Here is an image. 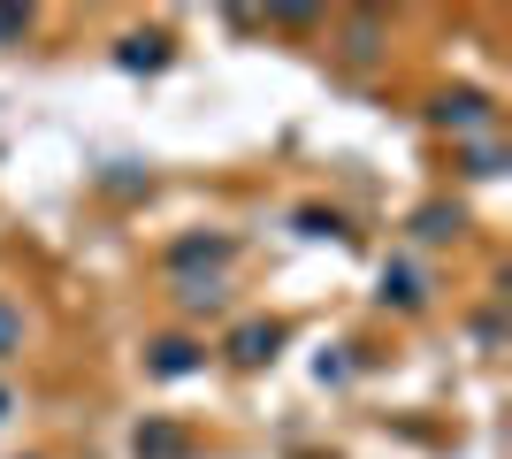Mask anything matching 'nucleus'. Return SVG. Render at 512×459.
<instances>
[{
  "label": "nucleus",
  "mask_w": 512,
  "mask_h": 459,
  "mask_svg": "<svg viewBox=\"0 0 512 459\" xmlns=\"http://www.w3.org/2000/svg\"><path fill=\"white\" fill-rule=\"evenodd\" d=\"M16 337H23V322L8 314V306H0V352H16Z\"/></svg>",
  "instance_id": "obj_5"
},
{
  "label": "nucleus",
  "mask_w": 512,
  "mask_h": 459,
  "mask_svg": "<svg viewBox=\"0 0 512 459\" xmlns=\"http://www.w3.org/2000/svg\"><path fill=\"white\" fill-rule=\"evenodd\" d=\"M276 345H283V329H276V322H253V329H237V360H245V368H260V360H268Z\"/></svg>",
  "instance_id": "obj_1"
},
{
  "label": "nucleus",
  "mask_w": 512,
  "mask_h": 459,
  "mask_svg": "<svg viewBox=\"0 0 512 459\" xmlns=\"http://www.w3.org/2000/svg\"><path fill=\"white\" fill-rule=\"evenodd\" d=\"M0 406H8V398H0Z\"/></svg>",
  "instance_id": "obj_6"
},
{
  "label": "nucleus",
  "mask_w": 512,
  "mask_h": 459,
  "mask_svg": "<svg viewBox=\"0 0 512 459\" xmlns=\"http://www.w3.org/2000/svg\"><path fill=\"white\" fill-rule=\"evenodd\" d=\"M436 115H444V123H482V100H474V92H459V100H444Z\"/></svg>",
  "instance_id": "obj_3"
},
{
  "label": "nucleus",
  "mask_w": 512,
  "mask_h": 459,
  "mask_svg": "<svg viewBox=\"0 0 512 459\" xmlns=\"http://www.w3.org/2000/svg\"><path fill=\"white\" fill-rule=\"evenodd\" d=\"M138 452H146V459H176V437H169V429H153V437H138Z\"/></svg>",
  "instance_id": "obj_4"
},
{
  "label": "nucleus",
  "mask_w": 512,
  "mask_h": 459,
  "mask_svg": "<svg viewBox=\"0 0 512 459\" xmlns=\"http://www.w3.org/2000/svg\"><path fill=\"white\" fill-rule=\"evenodd\" d=\"M192 360H199V352L184 345V337H169V345L153 352V375H184V368H192Z\"/></svg>",
  "instance_id": "obj_2"
}]
</instances>
